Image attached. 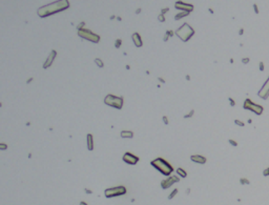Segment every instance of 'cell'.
<instances>
[{
  "label": "cell",
  "instance_id": "1",
  "mask_svg": "<svg viewBox=\"0 0 269 205\" xmlns=\"http://www.w3.org/2000/svg\"><path fill=\"white\" fill-rule=\"evenodd\" d=\"M69 7V2L68 0H58L56 2H53L51 4L44 5L38 8V15L41 18H45V17L53 15V14L62 12V11L66 10Z\"/></svg>",
  "mask_w": 269,
  "mask_h": 205
},
{
  "label": "cell",
  "instance_id": "2",
  "mask_svg": "<svg viewBox=\"0 0 269 205\" xmlns=\"http://www.w3.org/2000/svg\"><path fill=\"white\" fill-rule=\"evenodd\" d=\"M150 164L164 176H170V174L173 172L172 166L163 158H156L155 160H152L150 162Z\"/></svg>",
  "mask_w": 269,
  "mask_h": 205
},
{
  "label": "cell",
  "instance_id": "3",
  "mask_svg": "<svg viewBox=\"0 0 269 205\" xmlns=\"http://www.w3.org/2000/svg\"><path fill=\"white\" fill-rule=\"evenodd\" d=\"M176 34H177V36L182 40V41L187 42L193 35H195V30H193L189 24L184 23L180 28H178V30L176 31Z\"/></svg>",
  "mask_w": 269,
  "mask_h": 205
},
{
  "label": "cell",
  "instance_id": "4",
  "mask_svg": "<svg viewBox=\"0 0 269 205\" xmlns=\"http://www.w3.org/2000/svg\"><path fill=\"white\" fill-rule=\"evenodd\" d=\"M104 103L108 106H112V107L121 109L123 106V98L114 96V95H107L104 99Z\"/></svg>",
  "mask_w": 269,
  "mask_h": 205
},
{
  "label": "cell",
  "instance_id": "5",
  "mask_svg": "<svg viewBox=\"0 0 269 205\" xmlns=\"http://www.w3.org/2000/svg\"><path fill=\"white\" fill-rule=\"evenodd\" d=\"M78 35H79L81 38L86 39V40H88V41L94 42V43H98L100 41V36H98L97 34H94L89 30H85V28H82V30L78 31Z\"/></svg>",
  "mask_w": 269,
  "mask_h": 205
},
{
  "label": "cell",
  "instance_id": "6",
  "mask_svg": "<svg viewBox=\"0 0 269 205\" xmlns=\"http://www.w3.org/2000/svg\"><path fill=\"white\" fill-rule=\"evenodd\" d=\"M104 193H105L106 198H114V197H118V196H123L126 193V187L123 185L112 187V188L105 189Z\"/></svg>",
  "mask_w": 269,
  "mask_h": 205
},
{
  "label": "cell",
  "instance_id": "7",
  "mask_svg": "<svg viewBox=\"0 0 269 205\" xmlns=\"http://www.w3.org/2000/svg\"><path fill=\"white\" fill-rule=\"evenodd\" d=\"M243 107H244L245 109H247V111H251L252 112H254L256 115H258V116L262 115V112H263V106L253 103L250 99H246V100H245Z\"/></svg>",
  "mask_w": 269,
  "mask_h": 205
},
{
  "label": "cell",
  "instance_id": "8",
  "mask_svg": "<svg viewBox=\"0 0 269 205\" xmlns=\"http://www.w3.org/2000/svg\"><path fill=\"white\" fill-rule=\"evenodd\" d=\"M179 181H180V178L177 177V176H168V178L161 182V187L163 189L169 188L171 185H173V184L177 183Z\"/></svg>",
  "mask_w": 269,
  "mask_h": 205
},
{
  "label": "cell",
  "instance_id": "9",
  "mask_svg": "<svg viewBox=\"0 0 269 205\" xmlns=\"http://www.w3.org/2000/svg\"><path fill=\"white\" fill-rule=\"evenodd\" d=\"M122 160L125 163L129 164V165H136V164L139 162V157H137V156L134 155V154H131V152H125V154L123 155Z\"/></svg>",
  "mask_w": 269,
  "mask_h": 205
},
{
  "label": "cell",
  "instance_id": "10",
  "mask_svg": "<svg viewBox=\"0 0 269 205\" xmlns=\"http://www.w3.org/2000/svg\"><path fill=\"white\" fill-rule=\"evenodd\" d=\"M258 95L260 98H262L264 100L268 99V97H269V78L267 79V81L264 83V85L262 86V88L259 91Z\"/></svg>",
  "mask_w": 269,
  "mask_h": 205
},
{
  "label": "cell",
  "instance_id": "11",
  "mask_svg": "<svg viewBox=\"0 0 269 205\" xmlns=\"http://www.w3.org/2000/svg\"><path fill=\"white\" fill-rule=\"evenodd\" d=\"M175 7L178 8V10H181L182 12H188V13H190L191 11H193V5L188 4V3H184V2H182V1L176 2Z\"/></svg>",
  "mask_w": 269,
  "mask_h": 205
},
{
  "label": "cell",
  "instance_id": "12",
  "mask_svg": "<svg viewBox=\"0 0 269 205\" xmlns=\"http://www.w3.org/2000/svg\"><path fill=\"white\" fill-rule=\"evenodd\" d=\"M56 56H57V52L55 50H53L51 52V54L48 55V57H47V59H46V61L44 62V64H43V68L50 67V66L52 65V63H53V61H54V59L56 58Z\"/></svg>",
  "mask_w": 269,
  "mask_h": 205
},
{
  "label": "cell",
  "instance_id": "13",
  "mask_svg": "<svg viewBox=\"0 0 269 205\" xmlns=\"http://www.w3.org/2000/svg\"><path fill=\"white\" fill-rule=\"evenodd\" d=\"M190 160L195 163H198V164H205L206 163V158L203 157L201 155H193L190 157Z\"/></svg>",
  "mask_w": 269,
  "mask_h": 205
},
{
  "label": "cell",
  "instance_id": "14",
  "mask_svg": "<svg viewBox=\"0 0 269 205\" xmlns=\"http://www.w3.org/2000/svg\"><path fill=\"white\" fill-rule=\"evenodd\" d=\"M131 38H132V41H134V43H135V45L137 47H141L143 45V42H142V38H141V36L139 35L138 33H134L132 34V36H131Z\"/></svg>",
  "mask_w": 269,
  "mask_h": 205
},
{
  "label": "cell",
  "instance_id": "15",
  "mask_svg": "<svg viewBox=\"0 0 269 205\" xmlns=\"http://www.w3.org/2000/svg\"><path fill=\"white\" fill-rule=\"evenodd\" d=\"M87 148L88 151L94 149V137L92 134H87Z\"/></svg>",
  "mask_w": 269,
  "mask_h": 205
},
{
  "label": "cell",
  "instance_id": "16",
  "mask_svg": "<svg viewBox=\"0 0 269 205\" xmlns=\"http://www.w3.org/2000/svg\"><path fill=\"white\" fill-rule=\"evenodd\" d=\"M121 137L126 138V139H131L134 137V132L131 131H122L121 132Z\"/></svg>",
  "mask_w": 269,
  "mask_h": 205
},
{
  "label": "cell",
  "instance_id": "17",
  "mask_svg": "<svg viewBox=\"0 0 269 205\" xmlns=\"http://www.w3.org/2000/svg\"><path fill=\"white\" fill-rule=\"evenodd\" d=\"M177 175L179 176V177H182V178H186L187 177V172H185L182 167H179V168H177Z\"/></svg>",
  "mask_w": 269,
  "mask_h": 205
},
{
  "label": "cell",
  "instance_id": "18",
  "mask_svg": "<svg viewBox=\"0 0 269 205\" xmlns=\"http://www.w3.org/2000/svg\"><path fill=\"white\" fill-rule=\"evenodd\" d=\"M188 14H189L188 12H182V13H180V14H177V15L175 16V20H180V19L183 18V17L187 16Z\"/></svg>",
  "mask_w": 269,
  "mask_h": 205
},
{
  "label": "cell",
  "instance_id": "19",
  "mask_svg": "<svg viewBox=\"0 0 269 205\" xmlns=\"http://www.w3.org/2000/svg\"><path fill=\"white\" fill-rule=\"evenodd\" d=\"M95 63H96V64L98 65V67H101V68H102V67H103V66H104V64H103V62H102V61H101V60H100L99 58H96V59H95Z\"/></svg>",
  "mask_w": 269,
  "mask_h": 205
},
{
  "label": "cell",
  "instance_id": "20",
  "mask_svg": "<svg viewBox=\"0 0 269 205\" xmlns=\"http://www.w3.org/2000/svg\"><path fill=\"white\" fill-rule=\"evenodd\" d=\"M177 193H178V189H177V188H176V189H173L172 192H170V195L168 196V199H169V200H171V199H172L173 197H175V196L177 195Z\"/></svg>",
  "mask_w": 269,
  "mask_h": 205
},
{
  "label": "cell",
  "instance_id": "21",
  "mask_svg": "<svg viewBox=\"0 0 269 205\" xmlns=\"http://www.w3.org/2000/svg\"><path fill=\"white\" fill-rule=\"evenodd\" d=\"M193 114H195V111H193V109H191V111H190V112H188V114H187V115H185L184 118H185V119H188V118H191V117L193 116Z\"/></svg>",
  "mask_w": 269,
  "mask_h": 205
},
{
  "label": "cell",
  "instance_id": "22",
  "mask_svg": "<svg viewBox=\"0 0 269 205\" xmlns=\"http://www.w3.org/2000/svg\"><path fill=\"white\" fill-rule=\"evenodd\" d=\"M240 182H241V184H249L250 181L248 180V179H245V178H241L240 179Z\"/></svg>",
  "mask_w": 269,
  "mask_h": 205
},
{
  "label": "cell",
  "instance_id": "23",
  "mask_svg": "<svg viewBox=\"0 0 269 205\" xmlns=\"http://www.w3.org/2000/svg\"><path fill=\"white\" fill-rule=\"evenodd\" d=\"M121 42H122V41H121V39H117V40H116L115 47H116V48H119V47L121 46Z\"/></svg>",
  "mask_w": 269,
  "mask_h": 205
},
{
  "label": "cell",
  "instance_id": "24",
  "mask_svg": "<svg viewBox=\"0 0 269 205\" xmlns=\"http://www.w3.org/2000/svg\"><path fill=\"white\" fill-rule=\"evenodd\" d=\"M235 123L236 124V125H239V126H245V124H244V122H242V121H240V120H235Z\"/></svg>",
  "mask_w": 269,
  "mask_h": 205
},
{
  "label": "cell",
  "instance_id": "25",
  "mask_svg": "<svg viewBox=\"0 0 269 205\" xmlns=\"http://www.w3.org/2000/svg\"><path fill=\"white\" fill-rule=\"evenodd\" d=\"M228 142H229L232 146H238V143H236V141L232 140V139H229V140H228Z\"/></svg>",
  "mask_w": 269,
  "mask_h": 205
},
{
  "label": "cell",
  "instance_id": "26",
  "mask_svg": "<svg viewBox=\"0 0 269 205\" xmlns=\"http://www.w3.org/2000/svg\"><path fill=\"white\" fill-rule=\"evenodd\" d=\"M263 175H264L265 177L269 176V167H267V168H265L264 170H263Z\"/></svg>",
  "mask_w": 269,
  "mask_h": 205
},
{
  "label": "cell",
  "instance_id": "27",
  "mask_svg": "<svg viewBox=\"0 0 269 205\" xmlns=\"http://www.w3.org/2000/svg\"><path fill=\"white\" fill-rule=\"evenodd\" d=\"M7 144H4V143H1L0 144V149H7Z\"/></svg>",
  "mask_w": 269,
  "mask_h": 205
},
{
  "label": "cell",
  "instance_id": "28",
  "mask_svg": "<svg viewBox=\"0 0 269 205\" xmlns=\"http://www.w3.org/2000/svg\"><path fill=\"white\" fill-rule=\"evenodd\" d=\"M229 102H230V105H231V106H235V105H236V102H235V100H233L232 98H229Z\"/></svg>",
  "mask_w": 269,
  "mask_h": 205
},
{
  "label": "cell",
  "instance_id": "29",
  "mask_svg": "<svg viewBox=\"0 0 269 205\" xmlns=\"http://www.w3.org/2000/svg\"><path fill=\"white\" fill-rule=\"evenodd\" d=\"M158 19L160 20L161 22H164V21H165V18H164V16H163V15H160V16L158 17Z\"/></svg>",
  "mask_w": 269,
  "mask_h": 205
},
{
  "label": "cell",
  "instance_id": "30",
  "mask_svg": "<svg viewBox=\"0 0 269 205\" xmlns=\"http://www.w3.org/2000/svg\"><path fill=\"white\" fill-rule=\"evenodd\" d=\"M242 62L244 63V64H247V63L249 62V58H243V59H242Z\"/></svg>",
  "mask_w": 269,
  "mask_h": 205
},
{
  "label": "cell",
  "instance_id": "31",
  "mask_svg": "<svg viewBox=\"0 0 269 205\" xmlns=\"http://www.w3.org/2000/svg\"><path fill=\"white\" fill-rule=\"evenodd\" d=\"M83 25H85V23H84V22H81V23H80L79 25H78V30H82Z\"/></svg>",
  "mask_w": 269,
  "mask_h": 205
},
{
  "label": "cell",
  "instance_id": "32",
  "mask_svg": "<svg viewBox=\"0 0 269 205\" xmlns=\"http://www.w3.org/2000/svg\"><path fill=\"white\" fill-rule=\"evenodd\" d=\"M163 121H164V123H165V124H168V123H169V121H168V119H167L166 116L163 117Z\"/></svg>",
  "mask_w": 269,
  "mask_h": 205
},
{
  "label": "cell",
  "instance_id": "33",
  "mask_svg": "<svg viewBox=\"0 0 269 205\" xmlns=\"http://www.w3.org/2000/svg\"><path fill=\"white\" fill-rule=\"evenodd\" d=\"M260 70L264 71V63H263V62H260Z\"/></svg>",
  "mask_w": 269,
  "mask_h": 205
},
{
  "label": "cell",
  "instance_id": "34",
  "mask_svg": "<svg viewBox=\"0 0 269 205\" xmlns=\"http://www.w3.org/2000/svg\"><path fill=\"white\" fill-rule=\"evenodd\" d=\"M80 205H87V203H85V202H80Z\"/></svg>",
  "mask_w": 269,
  "mask_h": 205
},
{
  "label": "cell",
  "instance_id": "35",
  "mask_svg": "<svg viewBox=\"0 0 269 205\" xmlns=\"http://www.w3.org/2000/svg\"><path fill=\"white\" fill-rule=\"evenodd\" d=\"M167 11H168V8H165V10H163V11H162V14H164V13H166V12H167Z\"/></svg>",
  "mask_w": 269,
  "mask_h": 205
},
{
  "label": "cell",
  "instance_id": "36",
  "mask_svg": "<svg viewBox=\"0 0 269 205\" xmlns=\"http://www.w3.org/2000/svg\"><path fill=\"white\" fill-rule=\"evenodd\" d=\"M254 8H256V13H259V11H258V7H256V5L254 4Z\"/></svg>",
  "mask_w": 269,
  "mask_h": 205
},
{
  "label": "cell",
  "instance_id": "37",
  "mask_svg": "<svg viewBox=\"0 0 269 205\" xmlns=\"http://www.w3.org/2000/svg\"><path fill=\"white\" fill-rule=\"evenodd\" d=\"M85 192H87V193H92V192H91V190H89V189H85Z\"/></svg>",
  "mask_w": 269,
  "mask_h": 205
},
{
  "label": "cell",
  "instance_id": "38",
  "mask_svg": "<svg viewBox=\"0 0 269 205\" xmlns=\"http://www.w3.org/2000/svg\"><path fill=\"white\" fill-rule=\"evenodd\" d=\"M158 79H159V80H160V81H161V82H164V80H163V79H162V78H158Z\"/></svg>",
  "mask_w": 269,
  "mask_h": 205
}]
</instances>
